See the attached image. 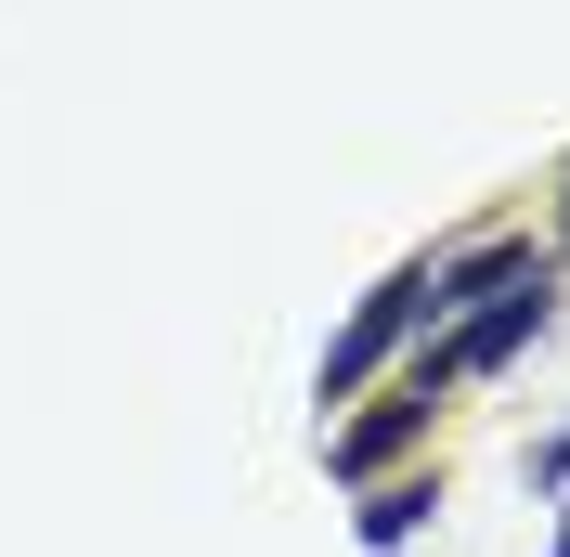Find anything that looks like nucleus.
Wrapping results in <instances>:
<instances>
[{
  "label": "nucleus",
  "mask_w": 570,
  "mask_h": 557,
  "mask_svg": "<svg viewBox=\"0 0 570 557\" xmlns=\"http://www.w3.org/2000/svg\"><path fill=\"white\" fill-rule=\"evenodd\" d=\"M519 338H544V273L493 285V299H480V312H466L454 338L428 350V363H415V402H441V389H454V377H493V363H505V350H519Z\"/></svg>",
  "instance_id": "1"
},
{
  "label": "nucleus",
  "mask_w": 570,
  "mask_h": 557,
  "mask_svg": "<svg viewBox=\"0 0 570 557\" xmlns=\"http://www.w3.org/2000/svg\"><path fill=\"white\" fill-rule=\"evenodd\" d=\"M415 312H428V273H390V285H376V299L351 312V338L324 350V402H351V389H363V377H376V363L402 350V324H415Z\"/></svg>",
  "instance_id": "2"
},
{
  "label": "nucleus",
  "mask_w": 570,
  "mask_h": 557,
  "mask_svg": "<svg viewBox=\"0 0 570 557\" xmlns=\"http://www.w3.org/2000/svg\"><path fill=\"white\" fill-rule=\"evenodd\" d=\"M532 273V246H466V260H441V273H428V324H454V312H480V299H493V285H519Z\"/></svg>",
  "instance_id": "3"
},
{
  "label": "nucleus",
  "mask_w": 570,
  "mask_h": 557,
  "mask_svg": "<svg viewBox=\"0 0 570 557\" xmlns=\"http://www.w3.org/2000/svg\"><path fill=\"white\" fill-rule=\"evenodd\" d=\"M428 416H441V402H415V389H402V402H376L363 428H337V480H376V467H390V453L415 441Z\"/></svg>",
  "instance_id": "4"
},
{
  "label": "nucleus",
  "mask_w": 570,
  "mask_h": 557,
  "mask_svg": "<svg viewBox=\"0 0 570 557\" xmlns=\"http://www.w3.org/2000/svg\"><path fill=\"white\" fill-rule=\"evenodd\" d=\"M428 506H441V480H390V492H363V545L402 557V545L428 531Z\"/></svg>",
  "instance_id": "5"
},
{
  "label": "nucleus",
  "mask_w": 570,
  "mask_h": 557,
  "mask_svg": "<svg viewBox=\"0 0 570 557\" xmlns=\"http://www.w3.org/2000/svg\"><path fill=\"white\" fill-rule=\"evenodd\" d=\"M532 480H544V492H558V480H570V428H558V441H544V453H532Z\"/></svg>",
  "instance_id": "6"
},
{
  "label": "nucleus",
  "mask_w": 570,
  "mask_h": 557,
  "mask_svg": "<svg viewBox=\"0 0 570 557\" xmlns=\"http://www.w3.org/2000/svg\"><path fill=\"white\" fill-rule=\"evenodd\" d=\"M558 557H570V506H558Z\"/></svg>",
  "instance_id": "7"
}]
</instances>
